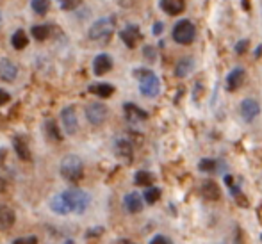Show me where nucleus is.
<instances>
[{
  "label": "nucleus",
  "mask_w": 262,
  "mask_h": 244,
  "mask_svg": "<svg viewBox=\"0 0 262 244\" xmlns=\"http://www.w3.org/2000/svg\"><path fill=\"white\" fill-rule=\"evenodd\" d=\"M59 171H61L62 179L68 180V182H79L84 176V162L79 155H66L61 161L59 166Z\"/></svg>",
  "instance_id": "1"
},
{
  "label": "nucleus",
  "mask_w": 262,
  "mask_h": 244,
  "mask_svg": "<svg viewBox=\"0 0 262 244\" xmlns=\"http://www.w3.org/2000/svg\"><path fill=\"white\" fill-rule=\"evenodd\" d=\"M136 75L139 77V91H141L143 97H157L159 91H161V80H159L156 73L150 72V70H139V72H136Z\"/></svg>",
  "instance_id": "2"
},
{
  "label": "nucleus",
  "mask_w": 262,
  "mask_h": 244,
  "mask_svg": "<svg viewBox=\"0 0 262 244\" xmlns=\"http://www.w3.org/2000/svg\"><path fill=\"white\" fill-rule=\"evenodd\" d=\"M61 194L64 198L66 207H68V212L82 214L88 209V205H90V196H88V193H84L82 189H68Z\"/></svg>",
  "instance_id": "3"
},
{
  "label": "nucleus",
  "mask_w": 262,
  "mask_h": 244,
  "mask_svg": "<svg viewBox=\"0 0 262 244\" xmlns=\"http://www.w3.org/2000/svg\"><path fill=\"white\" fill-rule=\"evenodd\" d=\"M114 32V21L113 18H100L97 20L88 31V36L93 41H107Z\"/></svg>",
  "instance_id": "4"
},
{
  "label": "nucleus",
  "mask_w": 262,
  "mask_h": 244,
  "mask_svg": "<svg viewBox=\"0 0 262 244\" xmlns=\"http://www.w3.org/2000/svg\"><path fill=\"white\" fill-rule=\"evenodd\" d=\"M194 34H196V31H194V25L191 24L189 20L177 21L171 32L173 39H175L179 45H191L194 39Z\"/></svg>",
  "instance_id": "5"
},
{
  "label": "nucleus",
  "mask_w": 262,
  "mask_h": 244,
  "mask_svg": "<svg viewBox=\"0 0 262 244\" xmlns=\"http://www.w3.org/2000/svg\"><path fill=\"white\" fill-rule=\"evenodd\" d=\"M109 116V109L100 102H93L86 107V118L91 125H102Z\"/></svg>",
  "instance_id": "6"
},
{
  "label": "nucleus",
  "mask_w": 262,
  "mask_h": 244,
  "mask_svg": "<svg viewBox=\"0 0 262 244\" xmlns=\"http://www.w3.org/2000/svg\"><path fill=\"white\" fill-rule=\"evenodd\" d=\"M239 114L245 121H253L260 114V103L255 98H246L239 105Z\"/></svg>",
  "instance_id": "7"
},
{
  "label": "nucleus",
  "mask_w": 262,
  "mask_h": 244,
  "mask_svg": "<svg viewBox=\"0 0 262 244\" xmlns=\"http://www.w3.org/2000/svg\"><path fill=\"white\" fill-rule=\"evenodd\" d=\"M61 121H62V127H64V132L68 136L77 134L79 130V121H77V113L73 107H64L61 113Z\"/></svg>",
  "instance_id": "8"
},
{
  "label": "nucleus",
  "mask_w": 262,
  "mask_h": 244,
  "mask_svg": "<svg viewBox=\"0 0 262 244\" xmlns=\"http://www.w3.org/2000/svg\"><path fill=\"white\" fill-rule=\"evenodd\" d=\"M245 79H246L245 70H243V68H235V70H232V72L227 75V79H225V86H227L228 91H235V90H239V87L243 86Z\"/></svg>",
  "instance_id": "9"
},
{
  "label": "nucleus",
  "mask_w": 262,
  "mask_h": 244,
  "mask_svg": "<svg viewBox=\"0 0 262 244\" xmlns=\"http://www.w3.org/2000/svg\"><path fill=\"white\" fill-rule=\"evenodd\" d=\"M120 38L123 39V43L128 49H134L139 39H141V32H139L138 25H128L127 29H123V31L120 32Z\"/></svg>",
  "instance_id": "10"
},
{
  "label": "nucleus",
  "mask_w": 262,
  "mask_h": 244,
  "mask_svg": "<svg viewBox=\"0 0 262 244\" xmlns=\"http://www.w3.org/2000/svg\"><path fill=\"white\" fill-rule=\"evenodd\" d=\"M123 207H125V210H127V212H130V214L141 212V210H143V198H141V194L128 193L123 198Z\"/></svg>",
  "instance_id": "11"
},
{
  "label": "nucleus",
  "mask_w": 262,
  "mask_h": 244,
  "mask_svg": "<svg viewBox=\"0 0 262 244\" xmlns=\"http://www.w3.org/2000/svg\"><path fill=\"white\" fill-rule=\"evenodd\" d=\"M18 75V68L14 62H11L9 59H0V80L11 82Z\"/></svg>",
  "instance_id": "12"
},
{
  "label": "nucleus",
  "mask_w": 262,
  "mask_h": 244,
  "mask_svg": "<svg viewBox=\"0 0 262 244\" xmlns=\"http://www.w3.org/2000/svg\"><path fill=\"white\" fill-rule=\"evenodd\" d=\"M111 68H113V59L107 54H100L95 57V61H93L95 75H105L107 72H111Z\"/></svg>",
  "instance_id": "13"
},
{
  "label": "nucleus",
  "mask_w": 262,
  "mask_h": 244,
  "mask_svg": "<svg viewBox=\"0 0 262 244\" xmlns=\"http://www.w3.org/2000/svg\"><path fill=\"white\" fill-rule=\"evenodd\" d=\"M114 151H116L118 157L123 159V161H130V159H132L130 141H128V139H125V138L116 139V143H114Z\"/></svg>",
  "instance_id": "14"
},
{
  "label": "nucleus",
  "mask_w": 262,
  "mask_h": 244,
  "mask_svg": "<svg viewBox=\"0 0 262 244\" xmlns=\"http://www.w3.org/2000/svg\"><path fill=\"white\" fill-rule=\"evenodd\" d=\"M161 9L175 16V14H180L186 9V0H161Z\"/></svg>",
  "instance_id": "15"
},
{
  "label": "nucleus",
  "mask_w": 262,
  "mask_h": 244,
  "mask_svg": "<svg viewBox=\"0 0 262 244\" xmlns=\"http://www.w3.org/2000/svg\"><path fill=\"white\" fill-rule=\"evenodd\" d=\"M125 116H127V120L132 121V123H138V121L146 120L148 114L143 109H139L138 105H134V103H125Z\"/></svg>",
  "instance_id": "16"
},
{
  "label": "nucleus",
  "mask_w": 262,
  "mask_h": 244,
  "mask_svg": "<svg viewBox=\"0 0 262 244\" xmlns=\"http://www.w3.org/2000/svg\"><path fill=\"white\" fill-rule=\"evenodd\" d=\"M13 146H14L16 155L21 159V161H31V150H29L27 141H25L21 136H16V138L13 139Z\"/></svg>",
  "instance_id": "17"
},
{
  "label": "nucleus",
  "mask_w": 262,
  "mask_h": 244,
  "mask_svg": "<svg viewBox=\"0 0 262 244\" xmlns=\"http://www.w3.org/2000/svg\"><path fill=\"white\" fill-rule=\"evenodd\" d=\"M14 210L7 205H0V228H11L14 225Z\"/></svg>",
  "instance_id": "18"
},
{
  "label": "nucleus",
  "mask_w": 262,
  "mask_h": 244,
  "mask_svg": "<svg viewBox=\"0 0 262 244\" xmlns=\"http://www.w3.org/2000/svg\"><path fill=\"white\" fill-rule=\"evenodd\" d=\"M43 128H45V136L50 139V141H55V143L62 141V134H61V130H59V125L55 123L54 120H47Z\"/></svg>",
  "instance_id": "19"
},
{
  "label": "nucleus",
  "mask_w": 262,
  "mask_h": 244,
  "mask_svg": "<svg viewBox=\"0 0 262 244\" xmlns=\"http://www.w3.org/2000/svg\"><path fill=\"white\" fill-rule=\"evenodd\" d=\"M194 68V61L191 57H182L179 62H177V77H180V79H184V77H187L191 72H193Z\"/></svg>",
  "instance_id": "20"
},
{
  "label": "nucleus",
  "mask_w": 262,
  "mask_h": 244,
  "mask_svg": "<svg viewBox=\"0 0 262 244\" xmlns=\"http://www.w3.org/2000/svg\"><path fill=\"white\" fill-rule=\"evenodd\" d=\"M202 194H204V198L210 199V202H216V199H220L221 191L216 182H210L209 180V182H205L204 186H202Z\"/></svg>",
  "instance_id": "21"
},
{
  "label": "nucleus",
  "mask_w": 262,
  "mask_h": 244,
  "mask_svg": "<svg viewBox=\"0 0 262 244\" xmlns=\"http://www.w3.org/2000/svg\"><path fill=\"white\" fill-rule=\"evenodd\" d=\"M50 209L54 210L55 214H59V216H66L68 212V207H66L64 203V198H62V194H55L52 199H50Z\"/></svg>",
  "instance_id": "22"
},
{
  "label": "nucleus",
  "mask_w": 262,
  "mask_h": 244,
  "mask_svg": "<svg viewBox=\"0 0 262 244\" xmlns=\"http://www.w3.org/2000/svg\"><path fill=\"white\" fill-rule=\"evenodd\" d=\"M90 93L97 95V97H102V98H109V97H113L114 87L111 86V84H97V86L90 87Z\"/></svg>",
  "instance_id": "23"
},
{
  "label": "nucleus",
  "mask_w": 262,
  "mask_h": 244,
  "mask_svg": "<svg viewBox=\"0 0 262 244\" xmlns=\"http://www.w3.org/2000/svg\"><path fill=\"white\" fill-rule=\"evenodd\" d=\"M27 43H29L27 34H25L21 29H18V31L13 34V38H11V45H13V49H16V50L25 49V47H27Z\"/></svg>",
  "instance_id": "24"
},
{
  "label": "nucleus",
  "mask_w": 262,
  "mask_h": 244,
  "mask_svg": "<svg viewBox=\"0 0 262 244\" xmlns=\"http://www.w3.org/2000/svg\"><path fill=\"white\" fill-rule=\"evenodd\" d=\"M134 182L138 184V186H150V184L154 182V175L148 171H138L134 175Z\"/></svg>",
  "instance_id": "25"
},
{
  "label": "nucleus",
  "mask_w": 262,
  "mask_h": 244,
  "mask_svg": "<svg viewBox=\"0 0 262 244\" xmlns=\"http://www.w3.org/2000/svg\"><path fill=\"white\" fill-rule=\"evenodd\" d=\"M31 32H32V36H34V39H38V41H45L50 34V31H49L47 25H34Z\"/></svg>",
  "instance_id": "26"
},
{
  "label": "nucleus",
  "mask_w": 262,
  "mask_h": 244,
  "mask_svg": "<svg viewBox=\"0 0 262 244\" xmlns=\"http://www.w3.org/2000/svg\"><path fill=\"white\" fill-rule=\"evenodd\" d=\"M31 7L36 14H45L50 7V0H31Z\"/></svg>",
  "instance_id": "27"
},
{
  "label": "nucleus",
  "mask_w": 262,
  "mask_h": 244,
  "mask_svg": "<svg viewBox=\"0 0 262 244\" xmlns=\"http://www.w3.org/2000/svg\"><path fill=\"white\" fill-rule=\"evenodd\" d=\"M145 202L146 203H156V202H159V198H161V189H157V187H150V189H146L145 191Z\"/></svg>",
  "instance_id": "28"
},
{
  "label": "nucleus",
  "mask_w": 262,
  "mask_h": 244,
  "mask_svg": "<svg viewBox=\"0 0 262 244\" xmlns=\"http://www.w3.org/2000/svg\"><path fill=\"white\" fill-rule=\"evenodd\" d=\"M198 168H200V171H204V173H212L214 169H216V161H212V159H202Z\"/></svg>",
  "instance_id": "29"
},
{
  "label": "nucleus",
  "mask_w": 262,
  "mask_h": 244,
  "mask_svg": "<svg viewBox=\"0 0 262 244\" xmlns=\"http://www.w3.org/2000/svg\"><path fill=\"white\" fill-rule=\"evenodd\" d=\"M80 2H82V0H57L59 7H61L62 11H73L75 7L80 6Z\"/></svg>",
  "instance_id": "30"
},
{
  "label": "nucleus",
  "mask_w": 262,
  "mask_h": 244,
  "mask_svg": "<svg viewBox=\"0 0 262 244\" xmlns=\"http://www.w3.org/2000/svg\"><path fill=\"white\" fill-rule=\"evenodd\" d=\"M13 244H38V239L36 237H20V239H16Z\"/></svg>",
  "instance_id": "31"
},
{
  "label": "nucleus",
  "mask_w": 262,
  "mask_h": 244,
  "mask_svg": "<svg viewBox=\"0 0 262 244\" xmlns=\"http://www.w3.org/2000/svg\"><path fill=\"white\" fill-rule=\"evenodd\" d=\"M150 244H171V242H169V239L164 237V235H156V237L150 241Z\"/></svg>",
  "instance_id": "32"
},
{
  "label": "nucleus",
  "mask_w": 262,
  "mask_h": 244,
  "mask_svg": "<svg viewBox=\"0 0 262 244\" xmlns=\"http://www.w3.org/2000/svg\"><path fill=\"white\" fill-rule=\"evenodd\" d=\"M246 47H248V41H246V39H243L241 43H237V45H235V52H237V54H245Z\"/></svg>",
  "instance_id": "33"
},
{
  "label": "nucleus",
  "mask_w": 262,
  "mask_h": 244,
  "mask_svg": "<svg viewBox=\"0 0 262 244\" xmlns=\"http://www.w3.org/2000/svg\"><path fill=\"white\" fill-rule=\"evenodd\" d=\"M9 93H7V91H2V90H0V107H2V105H6V103L7 102H9Z\"/></svg>",
  "instance_id": "34"
},
{
  "label": "nucleus",
  "mask_w": 262,
  "mask_h": 244,
  "mask_svg": "<svg viewBox=\"0 0 262 244\" xmlns=\"http://www.w3.org/2000/svg\"><path fill=\"white\" fill-rule=\"evenodd\" d=\"M145 55H146V59H152V61H154V59H156V50H154L152 47H146Z\"/></svg>",
  "instance_id": "35"
},
{
  "label": "nucleus",
  "mask_w": 262,
  "mask_h": 244,
  "mask_svg": "<svg viewBox=\"0 0 262 244\" xmlns=\"http://www.w3.org/2000/svg\"><path fill=\"white\" fill-rule=\"evenodd\" d=\"M161 31H162V24L161 21H157L156 27H154V34H161Z\"/></svg>",
  "instance_id": "36"
},
{
  "label": "nucleus",
  "mask_w": 262,
  "mask_h": 244,
  "mask_svg": "<svg viewBox=\"0 0 262 244\" xmlns=\"http://www.w3.org/2000/svg\"><path fill=\"white\" fill-rule=\"evenodd\" d=\"M4 189H6V180H4L2 176H0V193H2Z\"/></svg>",
  "instance_id": "37"
},
{
  "label": "nucleus",
  "mask_w": 262,
  "mask_h": 244,
  "mask_svg": "<svg viewBox=\"0 0 262 244\" xmlns=\"http://www.w3.org/2000/svg\"><path fill=\"white\" fill-rule=\"evenodd\" d=\"M260 52H262V47H259V49L255 50V57H260Z\"/></svg>",
  "instance_id": "38"
},
{
  "label": "nucleus",
  "mask_w": 262,
  "mask_h": 244,
  "mask_svg": "<svg viewBox=\"0 0 262 244\" xmlns=\"http://www.w3.org/2000/svg\"><path fill=\"white\" fill-rule=\"evenodd\" d=\"M118 244H132V242H130V241H127V239H121V241L118 242Z\"/></svg>",
  "instance_id": "39"
},
{
  "label": "nucleus",
  "mask_w": 262,
  "mask_h": 244,
  "mask_svg": "<svg viewBox=\"0 0 262 244\" xmlns=\"http://www.w3.org/2000/svg\"><path fill=\"white\" fill-rule=\"evenodd\" d=\"M0 25H2V14H0Z\"/></svg>",
  "instance_id": "40"
},
{
  "label": "nucleus",
  "mask_w": 262,
  "mask_h": 244,
  "mask_svg": "<svg viewBox=\"0 0 262 244\" xmlns=\"http://www.w3.org/2000/svg\"><path fill=\"white\" fill-rule=\"evenodd\" d=\"M66 244H73V241H66Z\"/></svg>",
  "instance_id": "41"
}]
</instances>
